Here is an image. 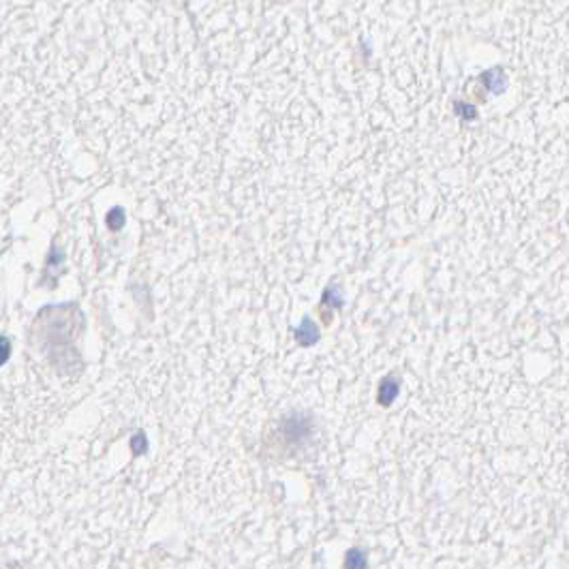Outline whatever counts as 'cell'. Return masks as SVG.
I'll return each instance as SVG.
<instances>
[{
  "label": "cell",
  "mask_w": 569,
  "mask_h": 569,
  "mask_svg": "<svg viewBox=\"0 0 569 569\" xmlns=\"http://www.w3.org/2000/svg\"><path fill=\"white\" fill-rule=\"evenodd\" d=\"M366 567V556L362 550H349L345 558V569H364Z\"/></svg>",
  "instance_id": "obj_1"
}]
</instances>
